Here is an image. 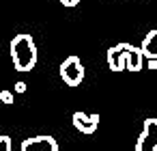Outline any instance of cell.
Here are the masks:
<instances>
[{"label": "cell", "instance_id": "3", "mask_svg": "<svg viewBox=\"0 0 157 151\" xmlns=\"http://www.w3.org/2000/svg\"><path fill=\"white\" fill-rule=\"evenodd\" d=\"M60 78L69 86L82 84V80H84V65H82V61L78 56H67L60 63Z\"/></svg>", "mask_w": 157, "mask_h": 151}, {"label": "cell", "instance_id": "10", "mask_svg": "<svg viewBox=\"0 0 157 151\" xmlns=\"http://www.w3.org/2000/svg\"><path fill=\"white\" fill-rule=\"evenodd\" d=\"M58 2H60V5H65V7H75L80 0H58Z\"/></svg>", "mask_w": 157, "mask_h": 151}, {"label": "cell", "instance_id": "8", "mask_svg": "<svg viewBox=\"0 0 157 151\" xmlns=\"http://www.w3.org/2000/svg\"><path fill=\"white\" fill-rule=\"evenodd\" d=\"M0 151H13V145H11V138L9 136H0Z\"/></svg>", "mask_w": 157, "mask_h": 151}, {"label": "cell", "instance_id": "1", "mask_svg": "<svg viewBox=\"0 0 157 151\" xmlns=\"http://www.w3.org/2000/svg\"><path fill=\"white\" fill-rule=\"evenodd\" d=\"M142 52L131 43H116L108 50V67L112 71H140Z\"/></svg>", "mask_w": 157, "mask_h": 151}, {"label": "cell", "instance_id": "2", "mask_svg": "<svg viewBox=\"0 0 157 151\" xmlns=\"http://www.w3.org/2000/svg\"><path fill=\"white\" fill-rule=\"evenodd\" d=\"M11 58H13V65L17 71H30L37 63V46H35V39L26 33L13 37L11 41Z\"/></svg>", "mask_w": 157, "mask_h": 151}, {"label": "cell", "instance_id": "5", "mask_svg": "<svg viewBox=\"0 0 157 151\" xmlns=\"http://www.w3.org/2000/svg\"><path fill=\"white\" fill-rule=\"evenodd\" d=\"M22 151H58V142L52 136H33L22 142Z\"/></svg>", "mask_w": 157, "mask_h": 151}, {"label": "cell", "instance_id": "4", "mask_svg": "<svg viewBox=\"0 0 157 151\" xmlns=\"http://www.w3.org/2000/svg\"><path fill=\"white\" fill-rule=\"evenodd\" d=\"M136 151H157V119L148 117L142 123V132L136 142Z\"/></svg>", "mask_w": 157, "mask_h": 151}, {"label": "cell", "instance_id": "9", "mask_svg": "<svg viewBox=\"0 0 157 151\" xmlns=\"http://www.w3.org/2000/svg\"><path fill=\"white\" fill-rule=\"evenodd\" d=\"M0 101L13 104V93H11V91H0Z\"/></svg>", "mask_w": 157, "mask_h": 151}, {"label": "cell", "instance_id": "6", "mask_svg": "<svg viewBox=\"0 0 157 151\" xmlns=\"http://www.w3.org/2000/svg\"><path fill=\"white\" fill-rule=\"evenodd\" d=\"M73 125L82 134H93L99 127V114H88V112H73Z\"/></svg>", "mask_w": 157, "mask_h": 151}, {"label": "cell", "instance_id": "7", "mask_svg": "<svg viewBox=\"0 0 157 151\" xmlns=\"http://www.w3.org/2000/svg\"><path fill=\"white\" fill-rule=\"evenodd\" d=\"M142 56L148 58V61H157V28L155 30H148L144 41H142V48H140Z\"/></svg>", "mask_w": 157, "mask_h": 151}, {"label": "cell", "instance_id": "12", "mask_svg": "<svg viewBox=\"0 0 157 151\" xmlns=\"http://www.w3.org/2000/svg\"><path fill=\"white\" fill-rule=\"evenodd\" d=\"M148 67L151 69H157V61H148Z\"/></svg>", "mask_w": 157, "mask_h": 151}, {"label": "cell", "instance_id": "11", "mask_svg": "<svg viewBox=\"0 0 157 151\" xmlns=\"http://www.w3.org/2000/svg\"><path fill=\"white\" fill-rule=\"evenodd\" d=\"M15 89H17L20 93H24V89H26V84H24V82H17V84H15Z\"/></svg>", "mask_w": 157, "mask_h": 151}]
</instances>
